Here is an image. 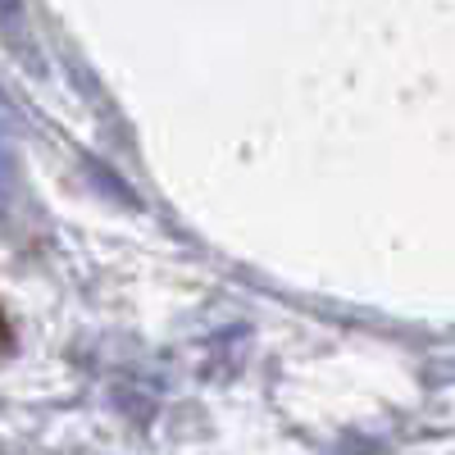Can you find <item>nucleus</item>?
I'll return each mask as SVG.
<instances>
[{
    "instance_id": "nucleus-1",
    "label": "nucleus",
    "mask_w": 455,
    "mask_h": 455,
    "mask_svg": "<svg viewBox=\"0 0 455 455\" xmlns=\"http://www.w3.org/2000/svg\"><path fill=\"white\" fill-rule=\"evenodd\" d=\"M0 36H5V46L28 68H42V64H36V42H32V23H28V5H23V0H0Z\"/></svg>"
},
{
    "instance_id": "nucleus-2",
    "label": "nucleus",
    "mask_w": 455,
    "mask_h": 455,
    "mask_svg": "<svg viewBox=\"0 0 455 455\" xmlns=\"http://www.w3.org/2000/svg\"><path fill=\"white\" fill-rule=\"evenodd\" d=\"M14 201V150L0 141V214H10Z\"/></svg>"
}]
</instances>
